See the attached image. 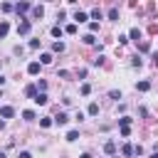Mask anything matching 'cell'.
Returning <instances> with one entry per match:
<instances>
[{
  "mask_svg": "<svg viewBox=\"0 0 158 158\" xmlns=\"http://www.w3.org/2000/svg\"><path fill=\"white\" fill-rule=\"evenodd\" d=\"M27 32H30V20H22L17 25V35H27Z\"/></svg>",
  "mask_w": 158,
  "mask_h": 158,
  "instance_id": "obj_1",
  "label": "cell"
},
{
  "mask_svg": "<svg viewBox=\"0 0 158 158\" xmlns=\"http://www.w3.org/2000/svg\"><path fill=\"white\" fill-rule=\"evenodd\" d=\"M0 116H2V118H12V116H15V109H12V106H2V109H0Z\"/></svg>",
  "mask_w": 158,
  "mask_h": 158,
  "instance_id": "obj_2",
  "label": "cell"
},
{
  "mask_svg": "<svg viewBox=\"0 0 158 158\" xmlns=\"http://www.w3.org/2000/svg\"><path fill=\"white\" fill-rule=\"evenodd\" d=\"M35 101H37V104H42V106H44V104H47V101H49V96H47V94H44V91H42V94H37V96H35Z\"/></svg>",
  "mask_w": 158,
  "mask_h": 158,
  "instance_id": "obj_3",
  "label": "cell"
},
{
  "mask_svg": "<svg viewBox=\"0 0 158 158\" xmlns=\"http://www.w3.org/2000/svg\"><path fill=\"white\" fill-rule=\"evenodd\" d=\"M54 121H57L59 126H64V123L69 121V116H67V114H57V116H54Z\"/></svg>",
  "mask_w": 158,
  "mask_h": 158,
  "instance_id": "obj_4",
  "label": "cell"
},
{
  "mask_svg": "<svg viewBox=\"0 0 158 158\" xmlns=\"http://www.w3.org/2000/svg\"><path fill=\"white\" fill-rule=\"evenodd\" d=\"M15 10H17V12H27V10H30V2H17Z\"/></svg>",
  "mask_w": 158,
  "mask_h": 158,
  "instance_id": "obj_5",
  "label": "cell"
},
{
  "mask_svg": "<svg viewBox=\"0 0 158 158\" xmlns=\"http://www.w3.org/2000/svg\"><path fill=\"white\" fill-rule=\"evenodd\" d=\"M27 72H30V74H37V72H40V62H30Z\"/></svg>",
  "mask_w": 158,
  "mask_h": 158,
  "instance_id": "obj_6",
  "label": "cell"
},
{
  "mask_svg": "<svg viewBox=\"0 0 158 158\" xmlns=\"http://www.w3.org/2000/svg\"><path fill=\"white\" fill-rule=\"evenodd\" d=\"M7 30H10V25H7V22H0V37H5Z\"/></svg>",
  "mask_w": 158,
  "mask_h": 158,
  "instance_id": "obj_7",
  "label": "cell"
},
{
  "mask_svg": "<svg viewBox=\"0 0 158 158\" xmlns=\"http://www.w3.org/2000/svg\"><path fill=\"white\" fill-rule=\"evenodd\" d=\"M131 37L138 42V40H141V30H138V27H133V30H131Z\"/></svg>",
  "mask_w": 158,
  "mask_h": 158,
  "instance_id": "obj_8",
  "label": "cell"
},
{
  "mask_svg": "<svg viewBox=\"0 0 158 158\" xmlns=\"http://www.w3.org/2000/svg\"><path fill=\"white\" fill-rule=\"evenodd\" d=\"M148 89H151L148 81H138V91H148Z\"/></svg>",
  "mask_w": 158,
  "mask_h": 158,
  "instance_id": "obj_9",
  "label": "cell"
},
{
  "mask_svg": "<svg viewBox=\"0 0 158 158\" xmlns=\"http://www.w3.org/2000/svg\"><path fill=\"white\" fill-rule=\"evenodd\" d=\"M25 94H27V96H32V99H35V96H37V89H35V86H27V89H25Z\"/></svg>",
  "mask_w": 158,
  "mask_h": 158,
  "instance_id": "obj_10",
  "label": "cell"
},
{
  "mask_svg": "<svg viewBox=\"0 0 158 158\" xmlns=\"http://www.w3.org/2000/svg\"><path fill=\"white\" fill-rule=\"evenodd\" d=\"M22 118H25V121H32V118H35V111H22Z\"/></svg>",
  "mask_w": 158,
  "mask_h": 158,
  "instance_id": "obj_11",
  "label": "cell"
},
{
  "mask_svg": "<svg viewBox=\"0 0 158 158\" xmlns=\"http://www.w3.org/2000/svg\"><path fill=\"white\" fill-rule=\"evenodd\" d=\"M77 138H79V131H69L67 133V141H77Z\"/></svg>",
  "mask_w": 158,
  "mask_h": 158,
  "instance_id": "obj_12",
  "label": "cell"
},
{
  "mask_svg": "<svg viewBox=\"0 0 158 158\" xmlns=\"http://www.w3.org/2000/svg\"><path fill=\"white\" fill-rule=\"evenodd\" d=\"M109 17H111V20H118V10L111 7V10H109Z\"/></svg>",
  "mask_w": 158,
  "mask_h": 158,
  "instance_id": "obj_13",
  "label": "cell"
},
{
  "mask_svg": "<svg viewBox=\"0 0 158 158\" xmlns=\"http://www.w3.org/2000/svg\"><path fill=\"white\" fill-rule=\"evenodd\" d=\"M74 20H77V22H84V20H86V12H77Z\"/></svg>",
  "mask_w": 158,
  "mask_h": 158,
  "instance_id": "obj_14",
  "label": "cell"
},
{
  "mask_svg": "<svg viewBox=\"0 0 158 158\" xmlns=\"http://www.w3.org/2000/svg\"><path fill=\"white\" fill-rule=\"evenodd\" d=\"M64 32H67V35H74V32H77V25H67Z\"/></svg>",
  "mask_w": 158,
  "mask_h": 158,
  "instance_id": "obj_15",
  "label": "cell"
},
{
  "mask_svg": "<svg viewBox=\"0 0 158 158\" xmlns=\"http://www.w3.org/2000/svg\"><path fill=\"white\" fill-rule=\"evenodd\" d=\"M62 32H64V30H62L59 25H57V27H52V35H54V37H62Z\"/></svg>",
  "mask_w": 158,
  "mask_h": 158,
  "instance_id": "obj_16",
  "label": "cell"
},
{
  "mask_svg": "<svg viewBox=\"0 0 158 158\" xmlns=\"http://www.w3.org/2000/svg\"><path fill=\"white\" fill-rule=\"evenodd\" d=\"M52 49H54V52H64V44H62V42H54Z\"/></svg>",
  "mask_w": 158,
  "mask_h": 158,
  "instance_id": "obj_17",
  "label": "cell"
},
{
  "mask_svg": "<svg viewBox=\"0 0 158 158\" xmlns=\"http://www.w3.org/2000/svg\"><path fill=\"white\" fill-rule=\"evenodd\" d=\"M89 114L96 116V114H99V104H91V106H89Z\"/></svg>",
  "mask_w": 158,
  "mask_h": 158,
  "instance_id": "obj_18",
  "label": "cell"
},
{
  "mask_svg": "<svg viewBox=\"0 0 158 158\" xmlns=\"http://www.w3.org/2000/svg\"><path fill=\"white\" fill-rule=\"evenodd\" d=\"M40 126H42V128H49V126H52V118H42Z\"/></svg>",
  "mask_w": 158,
  "mask_h": 158,
  "instance_id": "obj_19",
  "label": "cell"
},
{
  "mask_svg": "<svg viewBox=\"0 0 158 158\" xmlns=\"http://www.w3.org/2000/svg\"><path fill=\"white\" fill-rule=\"evenodd\" d=\"M121 151H123V156H131V153H133V146H128V143H126Z\"/></svg>",
  "mask_w": 158,
  "mask_h": 158,
  "instance_id": "obj_20",
  "label": "cell"
},
{
  "mask_svg": "<svg viewBox=\"0 0 158 158\" xmlns=\"http://www.w3.org/2000/svg\"><path fill=\"white\" fill-rule=\"evenodd\" d=\"M104 151H106V153H114V151H116V146H114V143H106V146H104Z\"/></svg>",
  "mask_w": 158,
  "mask_h": 158,
  "instance_id": "obj_21",
  "label": "cell"
},
{
  "mask_svg": "<svg viewBox=\"0 0 158 158\" xmlns=\"http://www.w3.org/2000/svg\"><path fill=\"white\" fill-rule=\"evenodd\" d=\"M32 12H35V17H42V12H44V10H42V7H32Z\"/></svg>",
  "mask_w": 158,
  "mask_h": 158,
  "instance_id": "obj_22",
  "label": "cell"
},
{
  "mask_svg": "<svg viewBox=\"0 0 158 158\" xmlns=\"http://www.w3.org/2000/svg\"><path fill=\"white\" fill-rule=\"evenodd\" d=\"M52 62V54H42V64H49Z\"/></svg>",
  "mask_w": 158,
  "mask_h": 158,
  "instance_id": "obj_23",
  "label": "cell"
},
{
  "mask_svg": "<svg viewBox=\"0 0 158 158\" xmlns=\"http://www.w3.org/2000/svg\"><path fill=\"white\" fill-rule=\"evenodd\" d=\"M79 91H81V94H89V91H91V86H89V84H81V89H79Z\"/></svg>",
  "mask_w": 158,
  "mask_h": 158,
  "instance_id": "obj_24",
  "label": "cell"
},
{
  "mask_svg": "<svg viewBox=\"0 0 158 158\" xmlns=\"http://www.w3.org/2000/svg\"><path fill=\"white\" fill-rule=\"evenodd\" d=\"M17 158H32V156H30V151H22V153H20Z\"/></svg>",
  "mask_w": 158,
  "mask_h": 158,
  "instance_id": "obj_25",
  "label": "cell"
},
{
  "mask_svg": "<svg viewBox=\"0 0 158 158\" xmlns=\"http://www.w3.org/2000/svg\"><path fill=\"white\" fill-rule=\"evenodd\" d=\"M81 158H91V156H89V153H81Z\"/></svg>",
  "mask_w": 158,
  "mask_h": 158,
  "instance_id": "obj_26",
  "label": "cell"
},
{
  "mask_svg": "<svg viewBox=\"0 0 158 158\" xmlns=\"http://www.w3.org/2000/svg\"><path fill=\"white\" fill-rule=\"evenodd\" d=\"M156 67H158V54H156Z\"/></svg>",
  "mask_w": 158,
  "mask_h": 158,
  "instance_id": "obj_27",
  "label": "cell"
},
{
  "mask_svg": "<svg viewBox=\"0 0 158 158\" xmlns=\"http://www.w3.org/2000/svg\"><path fill=\"white\" fill-rule=\"evenodd\" d=\"M0 158H5V153H0Z\"/></svg>",
  "mask_w": 158,
  "mask_h": 158,
  "instance_id": "obj_28",
  "label": "cell"
},
{
  "mask_svg": "<svg viewBox=\"0 0 158 158\" xmlns=\"http://www.w3.org/2000/svg\"><path fill=\"white\" fill-rule=\"evenodd\" d=\"M151 158H158V153H156V156H151Z\"/></svg>",
  "mask_w": 158,
  "mask_h": 158,
  "instance_id": "obj_29",
  "label": "cell"
}]
</instances>
